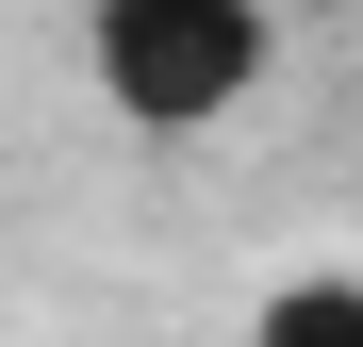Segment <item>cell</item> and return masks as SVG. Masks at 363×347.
I'll return each mask as SVG.
<instances>
[{"label":"cell","mask_w":363,"mask_h":347,"mask_svg":"<svg viewBox=\"0 0 363 347\" xmlns=\"http://www.w3.org/2000/svg\"><path fill=\"white\" fill-rule=\"evenodd\" d=\"M281 67L264 0H83V83L116 99V133H231Z\"/></svg>","instance_id":"1"},{"label":"cell","mask_w":363,"mask_h":347,"mask_svg":"<svg viewBox=\"0 0 363 347\" xmlns=\"http://www.w3.org/2000/svg\"><path fill=\"white\" fill-rule=\"evenodd\" d=\"M248 347H363V281L314 265V281H281V298L248 314Z\"/></svg>","instance_id":"2"}]
</instances>
